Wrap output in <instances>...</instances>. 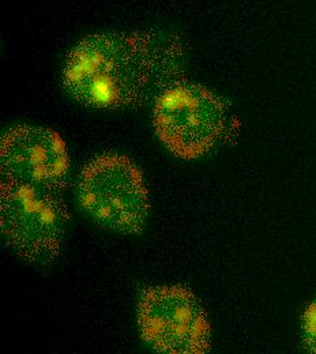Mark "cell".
<instances>
[{
  "label": "cell",
  "mask_w": 316,
  "mask_h": 354,
  "mask_svg": "<svg viewBox=\"0 0 316 354\" xmlns=\"http://www.w3.org/2000/svg\"><path fill=\"white\" fill-rule=\"evenodd\" d=\"M184 62V41L175 33H94L68 52L62 80L68 95L88 108H134L181 81Z\"/></svg>",
  "instance_id": "obj_1"
},
{
  "label": "cell",
  "mask_w": 316,
  "mask_h": 354,
  "mask_svg": "<svg viewBox=\"0 0 316 354\" xmlns=\"http://www.w3.org/2000/svg\"><path fill=\"white\" fill-rule=\"evenodd\" d=\"M225 100L202 85L179 81L153 106V127L169 153L181 160L209 154L236 130Z\"/></svg>",
  "instance_id": "obj_2"
},
{
  "label": "cell",
  "mask_w": 316,
  "mask_h": 354,
  "mask_svg": "<svg viewBox=\"0 0 316 354\" xmlns=\"http://www.w3.org/2000/svg\"><path fill=\"white\" fill-rule=\"evenodd\" d=\"M77 201L91 222L120 234L140 233L150 210L140 169L122 154H101L84 167L77 181Z\"/></svg>",
  "instance_id": "obj_3"
},
{
  "label": "cell",
  "mask_w": 316,
  "mask_h": 354,
  "mask_svg": "<svg viewBox=\"0 0 316 354\" xmlns=\"http://www.w3.org/2000/svg\"><path fill=\"white\" fill-rule=\"evenodd\" d=\"M70 214L62 194L1 180L0 227L7 247L30 263H50L62 251Z\"/></svg>",
  "instance_id": "obj_4"
},
{
  "label": "cell",
  "mask_w": 316,
  "mask_h": 354,
  "mask_svg": "<svg viewBox=\"0 0 316 354\" xmlns=\"http://www.w3.org/2000/svg\"><path fill=\"white\" fill-rule=\"evenodd\" d=\"M138 328L153 352L205 354L212 346V326L199 299L179 285H158L142 292Z\"/></svg>",
  "instance_id": "obj_5"
},
{
  "label": "cell",
  "mask_w": 316,
  "mask_h": 354,
  "mask_svg": "<svg viewBox=\"0 0 316 354\" xmlns=\"http://www.w3.org/2000/svg\"><path fill=\"white\" fill-rule=\"evenodd\" d=\"M0 171L3 181L63 194L70 171L66 142L46 127L15 126L1 135Z\"/></svg>",
  "instance_id": "obj_6"
},
{
  "label": "cell",
  "mask_w": 316,
  "mask_h": 354,
  "mask_svg": "<svg viewBox=\"0 0 316 354\" xmlns=\"http://www.w3.org/2000/svg\"><path fill=\"white\" fill-rule=\"evenodd\" d=\"M301 330L304 346L308 352L316 353V299L304 310Z\"/></svg>",
  "instance_id": "obj_7"
}]
</instances>
